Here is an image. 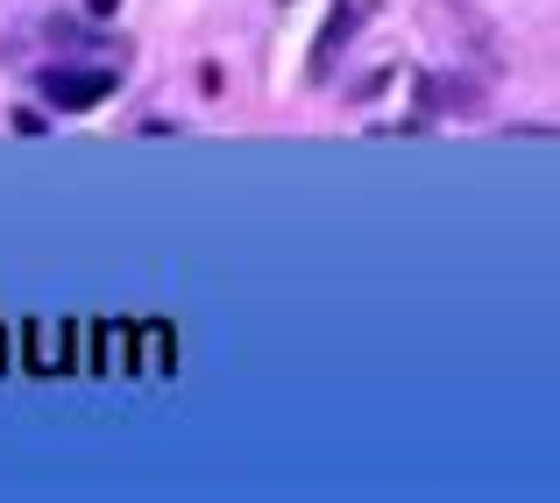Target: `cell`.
I'll return each mask as SVG.
<instances>
[{
    "label": "cell",
    "instance_id": "cell-5",
    "mask_svg": "<svg viewBox=\"0 0 560 503\" xmlns=\"http://www.w3.org/2000/svg\"><path fill=\"white\" fill-rule=\"evenodd\" d=\"M22 334H28V369H36V376L65 369V327H22Z\"/></svg>",
    "mask_w": 560,
    "mask_h": 503
},
{
    "label": "cell",
    "instance_id": "cell-6",
    "mask_svg": "<svg viewBox=\"0 0 560 503\" xmlns=\"http://www.w3.org/2000/svg\"><path fill=\"white\" fill-rule=\"evenodd\" d=\"M114 8H121V0H93V14H114Z\"/></svg>",
    "mask_w": 560,
    "mask_h": 503
},
{
    "label": "cell",
    "instance_id": "cell-2",
    "mask_svg": "<svg viewBox=\"0 0 560 503\" xmlns=\"http://www.w3.org/2000/svg\"><path fill=\"white\" fill-rule=\"evenodd\" d=\"M178 369V334L164 319H136V340H128V376L136 383H171Z\"/></svg>",
    "mask_w": 560,
    "mask_h": 503
},
{
    "label": "cell",
    "instance_id": "cell-4",
    "mask_svg": "<svg viewBox=\"0 0 560 503\" xmlns=\"http://www.w3.org/2000/svg\"><path fill=\"white\" fill-rule=\"evenodd\" d=\"M419 107H425V114H476V85L425 71V79H419Z\"/></svg>",
    "mask_w": 560,
    "mask_h": 503
},
{
    "label": "cell",
    "instance_id": "cell-1",
    "mask_svg": "<svg viewBox=\"0 0 560 503\" xmlns=\"http://www.w3.org/2000/svg\"><path fill=\"white\" fill-rule=\"evenodd\" d=\"M114 93V71H79V65H50L43 71V100L50 107H65V114H85V107H100V100Z\"/></svg>",
    "mask_w": 560,
    "mask_h": 503
},
{
    "label": "cell",
    "instance_id": "cell-3",
    "mask_svg": "<svg viewBox=\"0 0 560 503\" xmlns=\"http://www.w3.org/2000/svg\"><path fill=\"white\" fill-rule=\"evenodd\" d=\"M362 14H370V0H341V8L327 14V28H319V43H313V65H305V79H334V57L348 50V36L362 28Z\"/></svg>",
    "mask_w": 560,
    "mask_h": 503
}]
</instances>
